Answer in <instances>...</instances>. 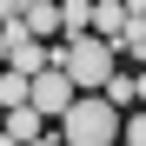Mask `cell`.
I'll list each match as a JSON object with an SVG mask.
<instances>
[{
  "mask_svg": "<svg viewBox=\"0 0 146 146\" xmlns=\"http://www.w3.org/2000/svg\"><path fill=\"white\" fill-rule=\"evenodd\" d=\"M46 66H60L80 93H100L106 73L119 66V53H113V40H100V33H60V46H53Z\"/></svg>",
  "mask_w": 146,
  "mask_h": 146,
  "instance_id": "obj_1",
  "label": "cell"
},
{
  "mask_svg": "<svg viewBox=\"0 0 146 146\" xmlns=\"http://www.w3.org/2000/svg\"><path fill=\"white\" fill-rule=\"evenodd\" d=\"M60 146H119V106L106 93H73L60 113Z\"/></svg>",
  "mask_w": 146,
  "mask_h": 146,
  "instance_id": "obj_2",
  "label": "cell"
},
{
  "mask_svg": "<svg viewBox=\"0 0 146 146\" xmlns=\"http://www.w3.org/2000/svg\"><path fill=\"white\" fill-rule=\"evenodd\" d=\"M73 93H80V86H73L60 66H40V73H27V106H33L40 119H60V113L73 106Z\"/></svg>",
  "mask_w": 146,
  "mask_h": 146,
  "instance_id": "obj_3",
  "label": "cell"
},
{
  "mask_svg": "<svg viewBox=\"0 0 146 146\" xmlns=\"http://www.w3.org/2000/svg\"><path fill=\"white\" fill-rule=\"evenodd\" d=\"M0 40H7V66H13V73H40L46 60H53V46H46V40H33L20 20H7V27H0Z\"/></svg>",
  "mask_w": 146,
  "mask_h": 146,
  "instance_id": "obj_4",
  "label": "cell"
},
{
  "mask_svg": "<svg viewBox=\"0 0 146 146\" xmlns=\"http://www.w3.org/2000/svg\"><path fill=\"white\" fill-rule=\"evenodd\" d=\"M20 27H27L33 40H60V0H20Z\"/></svg>",
  "mask_w": 146,
  "mask_h": 146,
  "instance_id": "obj_5",
  "label": "cell"
},
{
  "mask_svg": "<svg viewBox=\"0 0 146 146\" xmlns=\"http://www.w3.org/2000/svg\"><path fill=\"white\" fill-rule=\"evenodd\" d=\"M0 139H7V146H27V139H40V113H33V106H13L7 119H0Z\"/></svg>",
  "mask_w": 146,
  "mask_h": 146,
  "instance_id": "obj_6",
  "label": "cell"
},
{
  "mask_svg": "<svg viewBox=\"0 0 146 146\" xmlns=\"http://www.w3.org/2000/svg\"><path fill=\"white\" fill-rule=\"evenodd\" d=\"M119 27H126V0H106V7L86 13V33H100V40H113Z\"/></svg>",
  "mask_w": 146,
  "mask_h": 146,
  "instance_id": "obj_7",
  "label": "cell"
},
{
  "mask_svg": "<svg viewBox=\"0 0 146 146\" xmlns=\"http://www.w3.org/2000/svg\"><path fill=\"white\" fill-rule=\"evenodd\" d=\"M0 106H27V73H13V66H0Z\"/></svg>",
  "mask_w": 146,
  "mask_h": 146,
  "instance_id": "obj_8",
  "label": "cell"
},
{
  "mask_svg": "<svg viewBox=\"0 0 146 146\" xmlns=\"http://www.w3.org/2000/svg\"><path fill=\"white\" fill-rule=\"evenodd\" d=\"M119 146H146V106H133L119 119Z\"/></svg>",
  "mask_w": 146,
  "mask_h": 146,
  "instance_id": "obj_9",
  "label": "cell"
},
{
  "mask_svg": "<svg viewBox=\"0 0 146 146\" xmlns=\"http://www.w3.org/2000/svg\"><path fill=\"white\" fill-rule=\"evenodd\" d=\"M7 20H20V0H0V27H7Z\"/></svg>",
  "mask_w": 146,
  "mask_h": 146,
  "instance_id": "obj_10",
  "label": "cell"
},
{
  "mask_svg": "<svg viewBox=\"0 0 146 146\" xmlns=\"http://www.w3.org/2000/svg\"><path fill=\"white\" fill-rule=\"evenodd\" d=\"M133 106H146V73H133Z\"/></svg>",
  "mask_w": 146,
  "mask_h": 146,
  "instance_id": "obj_11",
  "label": "cell"
},
{
  "mask_svg": "<svg viewBox=\"0 0 146 146\" xmlns=\"http://www.w3.org/2000/svg\"><path fill=\"white\" fill-rule=\"evenodd\" d=\"M27 146H60V139H46V133H40V139H27Z\"/></svg>",
  "mask_w": 146,
  "mask_h": 146,
  "instance_id": "obj_12",
  "label": "cell"
},
{
  "mask_svg": "<svg viewBox=\"0 0 146 146\" xmlns=\"http://www.w3.org/2000/svg\"><path fill=\"white\" fill-rule=\"evenodd\" d=\"M0 66H7V40H0Z\"/></svg>",
  "mask_w": 146,
  "mask_h": 146,
  "instance_id": "obj_13",
  "label": "cell"
},
{
  "mask_svg": "<svg viewBox=\"0 0 146 146\" xmlns=\"http://www.w3.org/2000/svg\"><path fill=\"white\" fill-rule=\"evenodd\" d=\"M0 119H7V106H0Z\"/></svg>",
  "mask_w": 146,
  "mask_h": 146,
  "instance_id": "obj_14",
  "label": "cell"
},
{
  "mask_svg": "<svg viewBox=\"0 0 146 146\" xmlns=\"http://www.w3.org/2000/svg\"><path fill=\"white\" fill-rule=\"evenodd\" d=\"M0 146H7V139H0Z\"/></svg>",
  "mask_w": 146,
  "mask_h": 146,
  "instance_id": "obj_15",
  "label": "cell"
}]
</instances>
